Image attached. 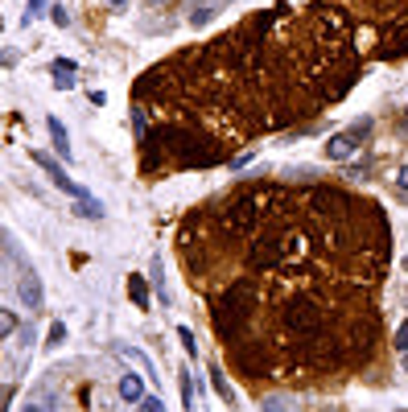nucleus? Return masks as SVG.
<instances>
[{
  "mask_svg": "<svg viewBox=\"0 0 408 412\" xmlns=\"http://www.w3.org/2000/svg\"><path fill=\"white\" fill-rule=\"evenodd\" d=\"M367 132H371V120H355V128H346V132H338V136L326 141V157H330V161H346V157H355Z\"/></svg>",
  "mask_w": 408,
  "mask_h": 412,
  "instance_id": "1",
  "label": "nucleus"
},
{
  "mask_svg": "<svg viewBox=\"0 0 408 412\" xmlns=\"http://www.w3.org/2000/svg\"><path fill=\"white\" fill-rule=\"evenodd\" d=\"M33 165H37V170H46V173H49V182H54V186H58L62 194L91 198V194H87V190H83V186H78V182L71 177V173H66L62 165H58V161H54V157H49V153H33Z\"/></svg>",
  "mask_w": 408,
  "mask_h": 412,
  "instance_id": "2",
  "label": "nucleus"
},
{
  "mask_svg": "<svg viewBox=\"0 0 408 412\" xmlns=\"http://www.w3.org/2000/svg\"><path fill=\"white\" fill-rule=\"evenodd\" d=\"M17 297H21L25 310H42L46 305V289H42V276L33 272V268L25 264L21 276H17Z\"/></svg>",
  "mask_w": 408,
  "mask_h": 412,
  "instance_id": "3",
  "label": "nucleus"
},
{
  "mask_svg": "<svg viewBox=\"0 0 408 412\" xmlns=\"http://www.w3.org/2000/svg\"><path fill=\"white\" fill-rule=\"evenodd\" d=\"M144 396H148V392H144L141 375H136V371H124V375H120V400H128V404H141Z\"/></svg>",
  "mask_w": 408,
  "mask_h": 412,
  "instance_id": "4",
  "label": "nucleus"
},
{
  "mask_svg": "<svg viewBox=\"0 0 408 412\" xmlns=\"http://www.w3.org/2000/svg\"><path fill=\"white\" fill-rule=\"evenodd\" d=\"M46 132H49V141H54V148H58V157H62V161H71V141H66V124L58 120V116H49V120H46Z\"/></svg>",
  "mask_w": 408,
  "mask_h": 412,
  "instance_id": "5",
  "label": "nucleus"
},
{
  "mask_svg": "<svg viewBox=\"0 0 408 412\" xmlns=\"http://www.w3.org/2000/svg\"><path fill=\"white\" fill-rule=\"evenodd\" d=\"M206 371H211V388H215L218 396L227 400V404H235V392H231V384H227V375H223V367H218V363H211V367H206Z\"/></svg>",
  "mask_w": 408,
  "mask_h": 412,
  "instance_id": "6",
  "label": "nucleus"
},
{
  "mask_svg": "<svg viewBox=\"0 0 408 412\" xmlns=\"http://www.w3.org/2000/svg\"><path fill=\"white\" fill-rule=\"evenodd\" d=\"M153 289H157V301L169 305V285H165V264H161V256H153Z\"/></svg>",
  "mask_w": 408,
  "mask_h": 412,
  "instance_id": "7",
  "label": "nucleus"
},
{
  "mask_svg": "<svg viewBox=\"0 0 408 412\" xmlns=\"http://www.w3.org/2000/svg\"><path fill=\"white\" fill-rule=\"evenodd\" d=\"M211 21H215V4H211V0H198V4H194V13H190V25H194V29H206Z\"/></svg>",
  "mask_w": 408,
  "mask_h": 412,
  "instance_id": "8",
  "label": "nucleus"
},
{
  "mask_svg": "<svg viewBox=\"0 0 408 412\" xmlns=\"http://www.w3.org/2000/svg\"><path fill=\"white\" fill-rule=\"evenodd\" d=\"M128 293H132V301H136V305H148V289H144V276L141 272H132V276H128Z\"/></svg>",
  "mask_w": 408,
  "mask_h": 412,
  "instance_id": "9",
  "label": "nucleus"
},
{
  "mask_svg": "<svg viewBox=\"0 0 408 412\" xmlns=\"http://www.w3.org/2000/svg\"><path fill=\"white\" fill-rule=\"evenodd\" d=\"M42 13H49V4H46V0H29V4H25V13H21V29H29V25L37 21Z\"/></svg>",
  "mask_w": 408,
  "mask_h": 412,
  "instance_id": "10",
  "label": "nucleus"
},
{
  "mask_svg": "<svg viewBox=\"0 0 408 412\" xmlns=\"http://www.w3.org/2000/svg\"><path fill=\"white\" fill-rule=\"evenodd\" d=\"M177 392H182V404H186V408H194V379H190V371H182Z\"/></svg>",
  "mask_w": 408,
  "mask_h": 412,
  "instance_id": "11",
  "label": "nucleus"
},
{
  "mask_svg": "<svg viewBox=\"0 0 408 412\" xmlns=\"http://www.w3.org/2000/svg\"><path fill=\"white\" fill-rule=\"evenodd\" d=\"M132 128H136V141H148V120H144V107H132Z\"/></svg>",
  "mask_w": 408,
  "mask_h": 412,
  "instance_id": "12",
  "label": "nucleus"
},
{
  "mask_svg": "<svg viewBox=\"0 0 408 412\" xmlns=\"http://www.w3.org/2000/svg\"><path fill=\"white\" fill-rule=\"evenodd\" d=\"M78 215H91V218H103V206H99V198H78V206H74Z\"/></svg>",
  "mask_w": 408,
  "mask_h": 412,
  "instance_id": "13",
  "label": "nucleus"
},
{
  "mask_svg": "<svg viewBox=\"0 0 408 412\" xmlns=\"http://www.w3.org/2000/svg\"><path fill=\"white\" fill-rule=\"evenodd\" d=\"M0 334H4V339L17 334V314H13V310H0Z\"/></svg>",
  "mask_w": 408,
  "mask_h": 412,
  "instance_id": "14",
  "label": "nucleus"
},
{
  "mask_svg": "<svg viewBox=\"0 0 408 412\" xmlns=\"http://www.w3.org/2000/svg\"><path fill=\"white\" fill-rule=\"evenodd\" d=\"M124 359H132V363H141L144 371H148V375H153V379H157V371H153V363H148V359H144V351H136V346H124Z\"/></svg>",
  "mask_w": 408,
  "mask_h": 412,
  "instance_id": "15",
  "label": "nucleus"
},
{
  "mask_svg": "<svg viewBox=\"0 0 408 412\" xmlns=\"http://www.w3.org/2000/svg\"><path fill=\"white\" fill-rule=\"evenodd\" d=\"M62 342H66V326H62V322H54V326H49V334H46V346L54 351V346H62Z\"/></svg>",
  "mask_w": 408,
  "mask_h": 412,
  "instance_id": "16",
  "label": "nucleus"
},
{
  "mask_svg": "<svg viewBox=\"0 0 408 412\" xmlns=\"http://www.w3.org/2000/svg\"><path fill=\"white\" fill-rule=\"evenodd\" d=\"M177 339H182V346H186V355L194 359V355H198V342H194V334L186 330V326H177Z\"/></svg>",
  "mask_w": 408,
  "mask_h": 412,
  "instance_id": "17",
  "label": "nucleus"
},
{
  "mask_svg": "<svg viewBox=\"0 0 408 412\" xmlns=\"http://www.w3.org/2000/svg\"><path fill=\"white\" fill-rule=\"evenodd\" d=\"M136 408H141V412H165V404H161V396L153 392V396H144V400L136 404Z\"/></svg>",
  "mask_w": 408,
  "mask_h": 412,
  "instance_id": "18",
  "label": "nucleus"
},
{
  "mask_svg": "<svg viewBox=\"0 0 408 412\" xmlns=\"http://www.w3.org/2000/svg\"><path fill=\"white\" fill-rule=\"evenodd\" d=\"M49 21L58 25V29H66V25H71V13H66L62 4H54V8H49Z\"/></svg>",
  "mask_w": 408,
  "mask_h": 412,
  "instance_id": "19",
  "label": "nucleus"
},
{
  "mask_svg": "<svg viewBox=\"0 0 408 412\" xmlns=\"http://www.w3.org/2000/svg\"><path fill=\"white\" fill-rule=\"evenodd\" d=\"M392 346H396V351H408V322H400V330H396Z\"/></svg>",
  "mask_w": 408,
  "mask_h": 412,
  "instance_id": "20",
  "label": "nucleus"
},
{
  "mask_svg": "<svg viewBox=\"0 0 408 412\" xmlns=\"http://www.w3.org/2000/svg\"><path fill=\"white\" fill-rule=\"evenodd\" d=\"M33 334H37L33 326H21V334H17V339H21V351H29V346H33Z\"/></svg>",
  "mask_w": 408,
  "mask_h": 412,
  "instance_id": "21",
  "label": "nucleus"
},
{
  "mask_svg": "<svg viewBox=\"0 0 408 412\" xmlns=\"http://www.w3.org/2000/svg\"><path fill=\"white\" fill-rule=\"evenodd\" d=\"M54 87H58V91H71V87H74V74H54Z\"/></svg>",
  "mask_w": 408,
  "mask_h": 412,
  "instance_id": "22",
  "label": "nucleus"
},
{
  "mask_svg": "<svg viewBox=\"0 0 408 412\" xmlns=\"http://www.w3.org/2000/svg\"><path fill=\"white\" fill-rule=\"evenodd\" d=\"M54 71L58 74H74V62L71 58H54Z\"/></svg>",
  "mask_w": 408,
  "mask_h": 412,
  "instance_id": "23",
  "label": "nucleus"
},
{
  "mask_svg": "<svg viewBox=\"0 0 408 412\" xmlns=\"http://www.w3.org/2000/svg\"><path fill=\"white\" fill-rule=\"evenodd\" d=\"M396 186H400V190H404V194H408V165H404V170H400V173H396Z\"/></svg>",
  "mask_w": 408,
  "mask_h": 412,
  "instance_id": "24",
  "label": "nucleus"
},
{
  "mask_svg": "<svg viewBox=\"0 0 408 412\" xmlns=\"http://www.w3.org/2000/svg\"><path fill=\"white\" fill-rule=\"evenodd\" d=\"M264 412H288V408L281 404V400H264Z\"/></svg>",
  "mask_w": 408,
  "mask_h": 412,
  "instance_id": "25",
  "label": "nucleus"
},
{
  "mask_svg": "<svg viewBox=\"0 0 408 412\" xmlns=\"http://www.w3.org/2000/svg\"><path fill=\"white\" fill-rule=\"evenodd\" d=\"M25 412H46V404H25Z\"/></svg>",
  "mask_w": 408,
  "mask_h": 412,
  "instance_id": "26",
  "label": "nucleus"
},
{
  "mask_svg": "<svg viewBox=\"0 0 408 412\" xmlns=\"http://www.w3.org/2000/svg\"><path fill=\"white\" fill-rule=\"evenodd\" d=\"M107 4H112V8H124V4H128V0H107Z\"/></svg>",
  "mask_w": 408,
  "mask_h": 412,
  "instance_id": "27",
  "label": "nucleus"
},
{
  "mask_svg": "<svg viewBox=\"0 0 408 412\" xmlns=\"http://www.w3.org/2000/svg\"><path fill=\"white\" fill-rule=\"evenodd\" d=\"M404 371H408V351H404Z\"/></svg>",
  "mask_w": 408,
  "mask_h": 412,
  "instance_id": "28",
  "label": "nucleus"
},
{
  "mask_svg": "<svg viewBox=\"0 0 408 412\" xmlns=\"http://www.w3.org/2000/svg\"><path fill=\"white\" fill-rule=\"evenodd\" d=\"M148 4H165V0H148Z\"/></svg>",
  "mask_w": 408,
  "mask_h": 412,
  "instance_id": "29",
  "label": "nucleus"
},
{
  "mask_svg": "<svg viewBox=\"0 0 408 412\" xmlns=\"http://www.w3.org/2000/svg\"><path fill=\"white\" fill-rule=\"evenodd\" d=\"M223 4H227V0H223Z\"/></svg>",
  "mask_w": 408,
  "mask_h": 412,
  "instance_id": "30",
  "label": "nucleus"
}]
</instances>
